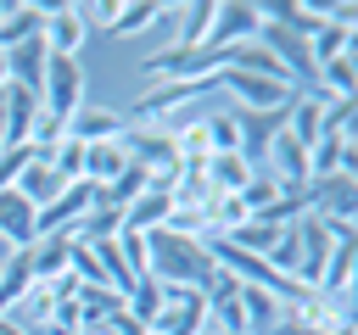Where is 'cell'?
<instances>
[{
  "label": "cell",
  "mask_w": 358,
  "mask_h": 335,
  "mask_svg": "<svg viewBox=\"0 0 358 335\" xmlns=\"http://www.w3.org/2000/svg\"><path fill=\"white\" fill-rule=\"evenodd\" d=\"M145 274H151L157 285H190V290H201V285L213 279V251H207V240H196V234L151 229V234H145Z\"/></svg>",
  "instance_id": "1"
},
{
  "label": "cell",
  "mask_w": 358,
  "mask_h": 335,
  "mask_svg": "<svg viewBox=\"0 0 358 335\" xmlns=\"http://www.w3.org/2000/svg\"><path fill=\"white\" fill-rule=\"evenodd\" d=\"M39 106H45L56 123H67V117L84 106V61H78V56H50V61H45Z\"/></svg>",
  "instance_id": "2"
},
{
  "label": "cell",
  "mask_w": 358,
  "mask_h": 335,
  "mask_svg": "<svg viewBox=\"0 0 358 335\" xmlns=\"http://www.w3.org/2000/svg\"><path fill=\"white\" fill-rule=\"evenodd\" d=\"M207 324V296L190 285H162V307L151 318V335H201Z\"/></svg>",
  "instance_id": "3"
},
{
  "label": "cell",
  "mask_w": 358,
  "mask_h": 335,
  "mask_svg": "<svg viewBox=\"0 0 358 335\" xmlns=\"http://www.w3.org/2000/svg\"><path fill=\"white\" fill-rule=\"evenodd\" d=\"M257 28H263V11H257L252 0H224V6L213 11V28H207V45H213V50H235V45H246V39H257Z\"/></svg>",
  "instance_id": "4"
},
{
  "label": "cell",
  "mask_w": 358,
  "mask_h": 335,
  "mask_svg": "<svg viewBox=\"0 0 358 335\" xmlns=\"http://www.w3.org/2000/svg\"><path fill=\"white\" fill-rule=\"evenodd\" d=\"M45 45H50V56H78L84 61V45H90V22H84V11L78 6H45Z\"/></svg>",
  "instance_id": "5"
},
{
  "label": "cell",
  "mask_w": 358,
  "mask_h": 335,
  "mask_svg": "<svg viewBox=\"0 0 358 335\" xmlns=\"http://www.w3.org/2000/svg\"><path fill=\"white\" fill-rule=\"evenodd\" d=\"M90 207H95V184H84V179H78V184H67L50 207H39V218H34V240H39V234H67Z\"/></svg>",
  "instance_id": "6"
},
{
  "label": "cell",
  "mask_w": 358,
  "mask_h": 335,
  "mask_svg": "<svg viewBox=\"0 0 358 335\" xmlns=\"http://www.w3.org/2000/svg\"><path fill=\"white\" fill-rule=\"evenodd\" d=\"M263 173H268L285 195H302V184H308V151L280 128V134H274V145H268V156H263Z\"/></svg>",
  "instance_id": "7"
},
{
  "label": "cell",
  "mask_w": 358,
  "mask_h": 335,
  "mask_svg": "<svg viewBox=\"0 0 358 335\" xmlns=\"http://www.w3.org/2000/svg\"><path fill=\"white\" fill-rule=\"evenodd\" d=\"M129 128V117L123 112H112V106H78L73 117H67V140H78V145H101V140H117Z\"/></svg>",
  "instance_id": "8"
},
{
  "label": "cell",
  "mask_w": 358,
  "mask_h": 335,
  "mask_svg": "<svg viewBox=\"0 0 358 335\" xmlns=\"http://www.w3.org/2000/svg\"><path fill=\"white\" fill-rule=\"evenodd\" d=\"M11 190H17V195H22L28 207H34V212H39V207H50V201H56V195L67 190V179H62V173H56L50 162H39V156L28 151V168L17 173V184H11Z\"/></svg>",
  "instance_id": "9"
},
{
  "label": "cell",
  "mask_w": 358,
  "mask_h": 335,
  "mask_svg": "<svg viewBox=\"0 0 358 335\" xmlns=\"http://www.w3.org/2000/svg\"><path fill=\"white\" fill-rule=\"evenodd\" d=\"M34 207L17 195V190H0V240L11 246V251H28L34 246Z\"/></svg>",
  "instance_id": "10"
},
{
  "label": "cell",
  "mask_w": 358,
  "mask_h": 335,
  "mask_svg": "<svg viewBox=\"0 0 358 335\" xmlns=\"http://www.w3.org/2000/svg\"><path fill=\"white\" fill-rule=\"evenodd\" d=\"M313 290H319V296H352V290H358V246H330L324 274H319Z\"/></svg>",
  "instance_id": "11"
},
{
  "label": "cell",
  "mask_w": 358,
  "mask_h": 335,
  "mask_svg": "<svg viewBox=\"0 0 358 335\" xmlns=\"http://www.w3.org/2000/svg\"><path fill=\"white\" fill-rule=\"evenodd\" d=\"M39 28H45V6H34V0H6L0 6V50L34 39Z\"/></svg>",
  "instance_id": "12"
},
{
  "label": "cell",
  "mask_w": 358,
  "mask_h": 335,
  "mask_svg": "<svg viewBox=\"0 0 358 335\" xmlns=\"http://www.w3.org/2000/svg\"><path fill=\"white\" fill-rule=\"evenodd\" d=\"M67 257H73V240H67V234H39V240L22 251V262H28L34 279H56V274H67Z\"/></svg>",
  "instance_id": "13"
},
{
  "label": "cell",
  "mask_w": 358,
  "mask_h": 335,
  "mask_svg": "<svg viewBox=\"0 0 358 335\" xmlns=\"http://www.w3.org/2000/svg\"><path fill=\"white\" fill-rule=\"evenodd\" d=\"M213 11H218V0H190V6H179V17H173V50H196V45H207Z\"/></svg>",
  "instance_id": "14"
},
{
  "label": "cell",
  "mask_w": 358,
  "mask_h": 335,
  "mask_svg": "<svg viewBox=\"0 0 358 335\" xmlns=\"http://www.w3.org/2000/svg\"><path fill=\"white\" fill-rule=\"evenodd\" d=\"M34 117H39V95H28V89H11V84H6V128H0V145H28Z\"/></svg>",
  "instance_id": "15"
},
{
  "label": "cell",
  "mask_w": 358,
  "mask_h": 335,
  "mask_svg": "<svg viewBox=\"0 0 358 335\" xmlns=\"http://www.w3.org/2000/svg\"><path fill=\"white\" fill-rule=\"evenodd\" d=\"M162 17V6L157 0H140V6H117L112 11V28H106V39H117V45H134V39H145L151 34V22Z\"/></svg>",
  "instance_id": "16"
},
{
  "label": "cell",
  "mask_w": 358,
  "mask_h": 335,
  "mask_svg": "<svg viewBox=\"0 0 358 335\" xmlns=\"http://www.w3.org/2000/svg\"><path fill=\"white\" fill-rule=\"evenodd\" d=\"M308 56H313V67L319 61H336V56H358V22H324L308 39Z\"/></svg>",
  "instance_id": "17"
},
{
  "label": "cell",
  "mask_w": 358,
  "mask_h": 335,
  "mask_svg": "<svg viewBox=\"0 0 358 335\" xmlns=\"http://www.w3.org/2000/svg\"><path fill=\"white\" fill-rule=\"evenodd\" d=\"M123 168H129L123 145H117V140H101V145H84V173H78V179L101 190V184H112V179H117Z\"/></svg>",
  "instance_id": "18"
},
{
  "label": "cell",
  "mask_w": 358,
  "mask_h": 335,
  "mask_svg": "<svg viewBox=\"0 0 358 335\" xmlns=\"http://www.w3.org/2000/svg\"><path fill=\"white\" fill-rule=\"evenodd\" d=\"M168 212H173V201H168L162 190H145L140 201H129V207H123V229H129V234H151V229H162V223H168Z\"/></svg>",
  "instance_id": "19"
},
{
  "label": "cell",
  "mask_w": 358,
  "mask_h": 335,
  "mask_svg": "<svg viewBox=\"0 0 358 335\" xmlns=\"http://www.w3.org/2000/svg\"><path fill=\"white\" fill-rule=\"evenodd\" d=\"M112 234H123V212L106 207V201H95V207L67 229V240H78V246H95V240H112Z\"/></svg>",
  "instance_id": "20"
},
{
  "label": "cell",
  "mask_w": 358,
  "mask_h": 335,
  "mask_svg": "<svg viewBox=\"0 0 358 335\" xmlns=\"http://www.w3.org/2000/svg\"><path fill=\"white\" fill-rule=\"evenodd\" d=\"M352 123H358V95H330L319 106V140H352Z\"/></svg>",
  "instance_id": "21"
},
{
  "label": "cell",
  "mask_w": 358,
  "mask_h": 335,
  "mask_svg": "<svg viewBox=\"0 0 358 335\" xmlns=\"http://www.w3.org/2000/svg\"><path fill=\"white\" fill-rule=\"evenodd\" d=\"M207 179H213L218 195H235V190L252 179V162H246L241 151H218V156H207Z\"/></svg>",
  "instance_id": "22"
},
{
  "label": "cell",
  "mask_w": 358,
  "mask_h": 335,
  "mask_svg": "<svg viewBox=\"0 0 358 335\" xmlns=\"http://www.w3.org/2000/svg\"><path fill=\"white\" fill-rule=\"evenodd\" d=\"M280 234H285V229H280V223H263V218H246V223H241V229H229V234H224V240H229V246H235V251H252V257H268V251H274V240H280Z\"/></svg>",
  "instance_id": "23"
},
{
  "label": "cell",
  "mask_w": 358,
  "mask_h": 335,
  "mask_svg": "<svg viewBox=\"0 0 358 335\" xmlns=\"http://www.w3.org/2000/svg\"><path fill=\"white\" fill-rule=\"evenodd\" d=\"M157 307H162V285H157L151 274H140V279L129 285V296H123V313H129L134 324H145V329H151V318H157Z\"/></svg>",
  "instance_id": "24"
},
{
  "label": "cell",
  "mask_w": 358,
  "mask_h": 335,
  "mask_svg": "<svg viewBox=\"0 0 358 335\" xmlns=\"http://www.w3.org/2000/svg\"><path fill=\"white\" fill-rule=\"evenodd\" d=\"M319 95H358V56L319 61Z\"/></svg>",
  "instance_id": "25"
},
{
  "label": "cell",
  "mask_w": 358,
  "mask_h": 335,
  "mask_svg": "<svg viewBox=\"0 0 358 335\" xmlns=\"http://www.w3.org/2000/svg\"><path fill=\"white\" fill-rule=\"evenodd\" d=\"M28 285H34V274H28L22 251H17V257H11L6 268H0V318H6V313H11V307H17L22 296H28Z\"/></svg>",
  "instance_id": "26"
},
{
  "label": "cell",
  "mask_w": 358,
  "mask_h": 335,
  "mask_svg": "<svg viewBox=\"0 0 358 335\" xmlns=\"http://www.w3.org/2000/svg\"><path fill=\"white\" fill-rule=\"evenodd\" d=\"M235 195H241V207H246V212L257 218V212H263V207H274V201H280L285 190H280V184H274V179H268L263 168H252V179H246V184H241Z\"/></svg>",
  "instance_id": "27"
},
{
  "label": "cell",
  "mask_w": 358,
  "mask_h": 335,
  "mask_svg": "<svg viewBox=\"0 0 358 335\" xmlns=\"http://www.w3.org/2000/svg\"><path fill=\"white\" fill-rule=\"evenodd\" d=\"M207 145H213V156L235 151V112L229 106H207Z\"/></svg>",
  "instance_id": "28"
},
{
  "label": "cell",
  "mask_w": 358,
  "mask_h": 335,
  "mask_svg": "<svg viewBox=\"0 0 358 335\" xmlns=\"http://www.w3.org/2000/svg\"><path fill=\"white\" fill-rule=\"evenodd\" d=\"M50 168H56V173H62V179H67V184H78V173H84V145H78V140H67V134H62V145H56V151H50Z\"/></svg>",
  "instance_id": "29"
},
{
  "label": "cell",
  "mask_w": 358,
  "mask_h": 335,
  "mask_svg": "<svg viewBox=\"0 0 358 335\" xmlns=\"http://www.w3.org/2000/svg\"><path fill=\"white\" fill-rule=\"evenodd\" d=\"M117 246H123L129 268H134V274H145V234H129V229H123V234H117Z\"/></svg>",
  "instance_id": "30"
},
{
  "label": "cell",
  "mask_w": 358,
  "mask_h": 335,
  "mask_svg": "<svg viewBox=\"0 0 358 335\" xmlns=\"http://www.w3.org/2000/svg\"><path fill=\"white\" fill-rule=\"evenodd\" d=\"M11 257H17V251H11V246H6V240H0V268H6V262H11Z\"/></svg>",
  "instance_id": "31"
},
{
  "label": "cell",
  "mask_w": 358,
  "mask_h": 335,
  "mask_svg": "<svg viewBox=\"0 0 358 335\" xmlns=\"http://www.w3.org/2000/svg\"><path fill=\"white\" fill-rule=\"evenodd\" d=\"M0 128H6V89H0Z\"/></svg>",
  "instance_id": "32"
},
{
  "label": "cell",
  "mask_w": 358,
  "mask_h": 335,
  "mask_svg": "<svg viewBox=\"0 0 358 335\" xmlns=\"http://www.w3.org/2000/svg\"><path fill=\"white\" fill-rule=\"evenodd\" d=\"M330 335H358V329H330Z\"/></svg>",
  "instance_id": "33"
},
{
  "label": "cell",
  "mask_w": 358,
  "mask_h": 335,
  "mask_svg": "<svg viewBox=\"0 0 358 335\" xmlns=\"http://www.w3.org/2000/svg\"><path fill=\"white\" fill-rule=\"evenodd\" d=\"M0 89H6V61H0Z\"/></svg>",
  "instance_id": "34"
},
{
  "label": "cell",
  "mask_w": 358,
  "mask_h": 335,
  "mask_svg": "<svg viewBox=\"0 0 358 335\" xmlns=\"http://www.w3.org/2000/svg\"><path fill=\"white\" fill-rule=\"evenodd\" d=\"M0 6H6V0H0Z\"/></svg>",
  "instance_id": "35"
}]
</instances>
